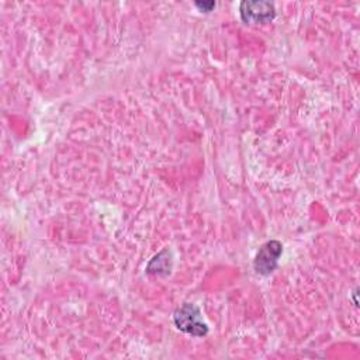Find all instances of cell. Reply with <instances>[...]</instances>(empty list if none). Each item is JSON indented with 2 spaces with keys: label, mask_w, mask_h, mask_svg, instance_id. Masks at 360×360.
Here are the masks:
<instances>
[{
  "label": "cell",
  "mask_w": 360,
  "mask_h": 360,
  "mask_svg": "<svg viewBox=\"0 0 360 360\" xmlns=\"http://www.w3.org/2000/svg\"><path fill=\"white\" fill-rule=\"evenodd\" d=\"M167 252V249H165L163 252H160L159 255H156L148 264L146 267V271L148 273H155V274H160L162 270H165V273H167L169 270L166 267H163V263H170L169 260V256H165Z\"/></svg>",
  "instance_id": "cell-4"
},
{
  "label": "cell",
  "mask_w": 360,
  "mask_h": 360,
  "mask_svg": "<svg viewBox=\"0 0 360 360\" xmlns=\"http://www.w3.org/2000/svg\"><path fill=\"white\" fill-rule=\"evenodd\" d=\"M239 15L246 24H266L276 17V8L270 1L243 0L239 4Z\"/></svg>",
  "instance_id": "cell-3"
},
{
  "label": "cell",
  "mask_w": 360,
  "mask_h": 360,
  "mask_svg": "<svg viewBox=\"0 0 360 360\" xmlns=\"http://www.w3.org/2000/svg\"><path fill=\"white\" fill-rule=\"evenodd\" d=\"M281 253H283L281 242H278L276 239L264 242L259 248V250L255 256V260H253L255 271L260 276L271 274L278 266V259H280Z\"/></svg>",
  "instance_id": "cell-2"
},
{
  "label": "cell",
  "mask_w": 360,
  "mask_h": 360,
  "mask_svg": "<svg viewBox=\"0 0 360 360\" xmlns=\"http://www.w3.org/2000/svg\"><path fill=\"white\" fill-rule=\"evenodd\" d=\"M194 4L202 13H210L215 7V1H212V0H210V1H195Z\"/></svg>",
  "instance_id": "cell-5"
},
{
  "label": "cell",
  "mask_w": 360,
  "mask_h": 360,
  "mask_svg": "<svg viewBox=\"0 0 360 360\" xmlns=\"http://www.w3.org/2000/svg\"><path fill=\"white\" fill-rule=\"evenodd\" d=\"M174 326L190 336L202 338L208 333V325L202 321L201 311L191 302H183L173 312Z\"/></svg>",
  "instance_id": "cell-1"
}]
</instances>
